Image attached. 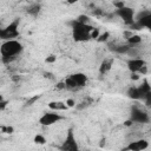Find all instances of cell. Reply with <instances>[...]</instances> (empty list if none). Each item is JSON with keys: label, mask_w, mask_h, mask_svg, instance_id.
Returning a JSON list of instances; mask_svg holds the SVG:
<instances>
[{"label": "cell", "mask_w": 151, "mask_h": 151, "mask_svg": "<svg viewBox=\"0 0 151 151\" xmlns=\"http://www.w3.org/2000/svg\"><path fill=\"white\" fill-rule=\"evenodd\" d=\"M22 50H24V47H22L21 42H19L15 39L4 41L2 45L0 46V53L2 57V61L11 63V61L15 60L18 58V55L22 52Z\"/></svg>", "instance_id": "1"}, {"label": "cell", "mask_w": 151, "mask_h": 151, "mask_svg": "<svg viewBox=\"0 0 151 151\" xmlns=\"http://www.w3.org/2000/svg\"><path fill=\"white\" fill-rule=\"evenodd\" d=\"M93 27L90 24H83L78 20L72 21V33L76 41H85L91 38V32Z\"/></svg>", "instance_id": "2"}, {"label": "cell", "mask_w": 151, "mask_h": 151, "mask_svg": "<svg viewBox=\"0 0 151 151\" xmlns=\"http://www.w3.org/2000/svg\"><path fill=\"white\" fill-rule=\"evenodd\" d=\"M87 81V77L84 73H74L71 74L66 80H65V87L77 90L79 87H83Z\"/></svg>", "instance_id": "3"}, {"label": "cell", "mask_w": 151, "mask_h": 151, "mask_svg": "<svg viewBox=\"0 0 151 151\" xmlns=\"http://www.w3.org/2000/svg\"><path fill=\"white\" fill-rule=\"evenodd\" d=\"M131 123H139V124H146L150 122L149 113L144 111L143 109L138 106H133L131 109V117H130Z\"/></svg>", "instance_id": "4"}, {"label": "cell", "mask_w": 151, "mask_h": 151, "mask_svg": "<svg viewBox=\"0 0 151 151\" xmlns=\"http://www.w3.org/2000/svg\"><path fill=\"white\" fill-rule=\"evenodd\" d=\"M19 35L18 32V20L9 24L6 28H0V39L7 41V40H14Z\"/></svg>", "instance_id": "5"}, {"label": "cell", "mask_w": 151, "mask_h": 151, "mask_svg": "<svg viewBox=\"0 0 151 151\" xmlns=\"http://www.w3.org/2000/svg\"><path fill=\"white\" fill-rule=\"evenodd\" d=\"M60 150L61 151H79V147H78V144H77V140H76V137H74L72 129H70L67 131L66 138L63 142Z\"/></svg>", "instance_id": "6"}, {"label": "cell", "mask_w": 151, "mask_h": 151, "mask_svg": "<svg viewBox=\"0 0 151 151\" xmlns=\"http://www.w3.org/2000/svg\"><path fill=\"white\" fill-rule=\"evenodd\" d=\"M61 119H63V116H60V114H59L58 112H55V111H51V112L44 113V114L40 117L39 123H40L41 125H44V126H51V125L58 123V122L61 120Z\"/></svg>", "instance_id": "7"}, {"label": "cell", "mask_w": 151, "mask_h": 151, "mask_svg": "<svg viewBox=\"0 0 151 151\" xmlns=\"http://www.w3.org/2000/svg\"><path fill=\"white\" fill-rule=\"evenodd\" d=\"M116 14H117L120 19H123V21H124L125 24H127V25H131V24L134 21V20H133L134 12H133V9L130 8V7H126V6L122 7V8H119V9L116 11Z\"/></svg>", "instance_id": "8"}, {"label": "cell", "mask_w": 151, "mask_h": 151, "mask_svg": "<svg viewBox=\"0 0 151 151\" xmlns=\"http://www.w3.org/2000/svg\"><path fill=\"white\" fill-rule=\"evenodd\" d=\"M147 147H149L147 140H145V139H138V140L131 142L124 149V151H143V150H146Z\"/></svg>", "instance_id": "9"}, {"label": "cell", "mask_w": 151, "mask_h": 151, "mask_svg": "<svg viewBox=\"0 0 151 151\" xmlns=\"http://www.w3.org/2000/svg\"><path fill=\"white\" fill-rule=\"evenodd\" d=\"M144 66H146V63H145L142 58H131V59L127 61V68H129L132 73L139 72Z\"/></svg>", "instance_id": "10"}, {"label": "cell", "mask_w": 151, "mask_h": 151, "mask_svg": "<svg viewBox=\"0 0 151 151\" xmlns=\"http://www.w3.org/2000/svg\"><path fill=\"white\" fill-rule=\"evenodd\" d=\"M109 47L111 51L118 54H127L130 50V45L127 44H109Z\"/></svg>", "instance_id": "11"}, {"label": "cell", "mask_w": 151, "mask_h": 151, "mask_svg": "<svg viewBox=\"0 0 151 151\" xmlns=\"http://www.w3.org/2000/svg\"><path fill=\"white\" fill-rule=\"evenodd\" d=\"M48 106H50V109H52V110H53V111H55V112L67 110L66 104H65V103H63V101H51V103L48 104Z\"/></svg>", "instance_id": "12"}, {"label": "cell", "mask_w": 151, "mask_h": 151, "mask_svg": "<svg viewBox=\"0 0 151 151\" xmlns=\"http://www.w3.org/2000/svg\"><path fill=\"white\" fill-rule=\"evenodd\" d=\"M140 42H142V38L139 35H133L132 34L127 39V45H130V46H138Z\"/></svg>", "instance_id": "13"}, {"label": "cell", "mask_w": 151, "mask_h": 151, "mask_svg": "<svg viewBox=\"0 0 151 151\" xmlns=\"http://www.w3.org/2000/svg\"><path fill=\"white\" fill-rule=\"evenodd\" d=\"M40 5L39 4H32L28 8H27V13L31 15H38V13L40 12Z\"/></svg>", "instance_id": "14"}, {"label": "cell", "mask_w": 151, "mask_h": 151, "mask_svg": "<svg viewBox=\"0 0 151 151\" xmlns=\"http://www.w3.org/2000/svg\"><path fill=\"white\" fill-rule=\"evenodd\" d=\"M140 27H151V15H149V17H145V18H143V19H140V20H138V21H136Z\"/></svg>", "instance_id": "15"}, {"label": "cell", "mask_w": 151, "mask_h": 151, "mask_svg": "<svg viewBox=\"0 0 151 151\" xmlns=\"http://www.w3.org/2000/svg\"><path fill=\"white\" fill-rule=\"evenodd\" d=\"M149 15H151V11H150V9H143V11L138 12V13L133 17V19H136L134 21H138V20H140V19H143V18H145V17H149Z\"/></svg>", "instance_id": "16"}, {"label": "cell", "mask_w": 151, "mask_h": 151, "mask_svg": "<svg viewBox=\"0 0 151 151\" xmlns=\"http://www.w3.org/2000/svg\"><path fill=\"white\" fill-rule=\"evenodd\" d=\"M111 64H112L111 60H104L103 64H101V66H100V73L107 72V71L111 68Z\"/></svg>", "instance_id": "17"}, {"label": "cell", "mask_w": 151, "mask_h": 151, "mask_svg": "<svg viewBox=\"0 0 151 151\" xmlns=\"http://www.w3.org/2000/svg\"><path fill=\"white\" fill-rule=\"evenodd\" d=\"M45 142H46V139H45V137L44 136H41V134H37L35 137H34V143L35 144H45Z\"/></svg>", "instance_id": "18"}, {"label": "cell", "mask_w": 151, "mask_h": 151, "mask_svg": "<svg viewBox=\"0 0 151 151\" xmlns=\"http://www.w3.org/2000/svg\"><path fill=\"white\" fill-rule=\"evenodd\" d=\"M65 104H66V106H67V107H73L76 103H74V100H73V99H67Z\"/></svg>", "instance_id": "19"}, {"label": "cell", "mask_w": 151, "mask_h": 151, "mask_svg": "<svg viewBox=\"0 0 151 151\" xmlns=\"http://www.w3.org/2000/svg\"><path fill=\"white\" fill-rule=\"evenodd\" d=\"M54 60H55V57L54 55H50V57L46 58V63H53Z\"/></svg>", "instance_id": "20"}, {"label": "cell", "mask_w": 151, "mask_h": 151, "mask_svg": "<svg viewBox=\"0 0 151 151\" xmlns=\"http://www.w3.org/2000/svg\"><path fill=\"white\" fill-rule=\"evenodd\" d=\"M6 105H7V101H5V100L0 101V111H1V110H4V109L6 107Z\"/></svg>", "instance_id": "21"}, {"label": "cell", "mask_w": 151, "mask_h": 151, "mask_svg": "<svg viewBox=\"0 0 151 151\" xmlns=\"http://www.w3.org/2000/svg\"><path fill=\"white\" fill-rule=\"evenodd\" d=\"M107 35H109L107 33H105V34L100 35V39H99V40H100V41H101V40H106V37H107Z\"/></svg>", "instance_id": "22"}, {"label": "cell", "mask_w": 151, "mask_h": 151, "mask_svg": "<svg viewBox=\"0 0 151 151\" xmlns=\"http://www.w3.org/2000/svg\"><path fill=\"white\" fill-rule=\"evenodd\" d=\"M0 101H2V97L1 96H0Z\"/></svg>", "instance_id": "23"}]
</instances>
